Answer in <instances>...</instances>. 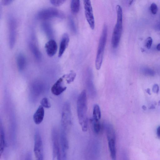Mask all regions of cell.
I'll return each mask as SVG.
<instances>
[{
    "mask_svg": "<svg viewBox=\"0 0 160 160\" xmlns=\"http://www.w3.org/2000/svg\"><path fill=\"white\" fill-rule=\"evenodd\" d=\"M77 111L79 123L82 131L86 132L88 128L87 99L86 91L80 94L77 102Z\"/></svg>",
    "mask_w": 160,
    "mask_h": 160,
    "instance_id": "1",
    "label": "cell"
},
{
    "mask_svg": "<svg viewBox=\"0 0 160 160\" xmlns=\"http://www.w3.org/2000/svg\"><path fill=\"white\" fill-rule=\"evenodd\" d=\"M117 21L112 36L111 44L114 49L117 48L119 44L123 30V12L119 5L116 7Z\"/></svg>",
    "mask_w": 160,
    "mask_h": 160,
    "instance_id": "2",
    "label": "cell"
},
{
    "mask_svg": "<svg viewBox=\"0 0 160 160\" xmlns=\"http://www.w3.org/2000/svg\"><path fill=\"white\" fill-rule=\"evenodd\" d=\"M108 28L106 25H104L99 41L97 55L95 60L96 69L99 70L103 62L104 50L107 40Z\"/></svg>",
    "mask_w": 160,
    "mask_h": 160,
    "instance_id": "3",
    "label": "cell"
},
{
    "mask_svg": "<svg viewBox=\"0 0 160 160\" xmlns=\"http://www.w3.org/2000/svg\"><path fill=\"white\" fill-rule=\"evenodd\" d=\"M105 128L111 158L116 159V134L113 126L111 124L106 123Z\"/></svg>",
    "mask_w": 160,
    "mask_h": 160,
    "instance_id": "4",
    "label": "cell"
},
{
    "mask_svg": "<svg viewBox=\"0 0 160 160\" xmlns=\"http://www.w3.org/2000/svg\"><path fill=\"white\" fill-rule=\"evenodd\" d=\"M72 114L71 107L69 103L66 102L64 105L61 117V130L68 132L71 124Z\"/></svg>",
    "mask_w": 160,
    "mask_h": 160,
    "instance_id": "5",
    "label": "cell"
},
{
    "mask_svg": "<svg viewBox=\"0 0 160 160\" xmlns=\"http://www.w3.org/2000/svg\"><path fill=\"white\" fill-rule=\"evenodd\" d=\"M52 133L53 159L60 160L62 158V153L58 132L56 129H54Z\"/></svg>",
    "mask_w": 160,
    "mask_h": 160,
    "instance_id": "6",
    "label": "cell"
},
{
    "mask_svg": "<svg viewBox=\"0 0 160 160\" xmlns=\"http://www.w3.org/2000/svg\"><path fill=\"white\" fill-rule=\"evenodd\" d=\"M86 20L92 29L95 28V21L91 0H83Z\"/></svg>",
    "mask_w": 160,
    "mask_h": 160,
    "instance_id": "7",
    "label": "cell"
},
{
    "mask_svg": "<svg viewBox=\"0 0 160 160\" xmlns=\"http://www.w3.org/2000/svg\"><path fill=\"white\" fill-rule=\"evenodd\" d=\"M34 152L36 158L37 159H43L42 141L40 133L38 131L35 133V136Z\"/></svg>",
    "mask_w": 160,
    "mask_h": 160,
    "instance_id": "8",
    "label": "cell"
},
{
    "mask_svg": "<svg viewBox=\"0 0 160 160\" xmlns=\"http://www.w3.org/2000/svg\"><path fill=\"white\" fill-rule=\"evenodd\" d=\"M58 15V10L55 8H50L41 11L38 14V17L40 20H47L56 17Z\"/></svg>",
    "mask_w": 160,
    "mask_h": 160,
    "instance_id": "9",
    "label": "cell"
},
{
    "mask_svg": "<svg viewBox=\"0 0 160 160\" xmlns=\"http://www.w3.org/2000/svg\"><path fill=\"white\" fill-rule=\"evenodd\" d=\"M67 134V132L61 131L60 141L61 148L62 158L64 160L66 159L67 152L69 147Z\"/></svg>",
    "mask_w": 160,
    "mask_h": 160,
    "instance_id": "10",
    "label": "cell"
},
{
    "mask_svg": "<svg viewBox=\"0 0 160 160\" xmlns=\"http://www.w3.org/2000/svg\"><path fill=\"white\" fill-rule=\"evenodd\" d=\"M63 76L60 78L55 83L51 88V91L55 95L58 96L66 90V87L63 86Z\"/></svg>",
    "mask_w": 160,
    "mask_h": 160,
    "instance_id": "11",
    "label": "cell"
},
{
    "mask_svg": "<svg viewBox=\"0 0 160 160\" xmlns=\"http://www.w3.org/2000/svg\"><path fill=\"white\" fill-rule=\"evenodd\" d=\"M45 49L47 54L49 56H54L56 54L58 49L56 41L53 40L49 41L45 45Z\"/></svg>",
    "mask_w": 160,
    "mask_h": 160,
    "instance_id": "12",
    "label": "cell"
},
{
    "mask_svg": "<svg viewBox=\"0 0 160 160\" xmlns=\"http://www.w3.org/2000/svg\"><path fill=\"white\" fill-rule=\"evenodd\" d=\"M44 115V107L41 105L38 107L33 116L35 123L37 125L40 124L43 120Z\"/></svg>",
    "mask_w": 160,
    "mask_h": 160,
    "instance_id": "13",
    "label": "cell"
},
{
    "mask_svg": "<svg viewBox=\"0 0 160 160\" xmlns=\"http://www.w3.org/2000/svg\"><path fill=\"white\" fill-rule=\"evenodd\" d=\"M69 41V37L67 34H65L63 35L60 42L59 49V57H60L64 53L65 51L68 46Z\"/></svg>",
    "mask_w": 160,
    "mask_h": 160,
    "instance_id": "14",
    "label": "cell"
},
{
    "mask_svg": "<svg viewBox=\"0 0 160 160\" xmlns=\"http://www.w3.org/2000/svg\"><path fill=\"white\" fill-rule=\"evenodd\" d=\"M17 62L19 71H23L26 64V60L24 55L21 54L19 55L17 57Z\"/></svg>",
    "mask_w": 160,
    "mask_h": 160,
    "instance_id": "15",
    "label": "cell"
},
{
    "mask_svg": "<svg viewBox=\"0 0 160 160\" xmlns=\"http://www.w3.org/2000/svg\"><path fill=\"white\" fill-rule=\"evenodd\" d=\"M14 21H11L10 24V46H13L15 40V26Z\"/></svg>",
    "mask_w": 160,
    "mask_h": 160,
    "instance_id": "16",
    "label": "cell"
},
{
    "mask_svg": "<svg viewBox=\"0 0 160 160\" xmlns=\"http://www.w3.org/2000/svg\"><path fill=\"white\" fill-rule=\"evenodd\" d=\"M1 130H0V156L1 157L3 153L5 147V140L4 130L1 124Z\"/></svg>",
    "mask_w": 160,
    "mask_h": 160,
    "instance_id": "17",
    "label": "cell"
},
{
    "mask_svg": "<svg viewBox=\"0 0 160 160\" xmlns=\"http://www.w3.org/2000/svg\"><path fill=\"white\" fill-rule=\"evenodd\" d=\"M101 118V112L99 106L96 104L94 105L93 110V121H100Z\"/></svg>",
    "mask_w": 160,
    "mask_h": 160,
    "instance_id": "18",
    "label": "cell"
},
{
    "mask_svg": "<svg viewBox=\"0 0 160 160\" xmlns=\"http://www.w3.org/2000/svg\"><path fill=\"white\" fill-rule=\"evenodd\" d=\"M80 0H72L71 9L73 13H78L80 10Z\"/></svg>",
    "mask_w": 160,
    "mask_h": 160,
    "instance_id": "19",
    "label": "cell"
},
{
    "mask_svg": "<svg viewBox=\"0 0 160 160\" xmlns=\"http://www.w3.org/2000/svg\"><path fill=\"white\" fill-rule=\"evenodd\" d=\"M30 47L31 52L33 54L36 59L40 60L41 59V55L40 51L35 45L31 44L30 45Z\"/></svg>",
    "mask_w": 160,
    "mask_h": 160,
    "instance_id": "20",
    "label": "cell"
},
{
    "mask_svg": "<svg viewBox=\"0 0 160 160\" xmlns=\"http://www.w3.org/2000/svg\"><path fill=\"white\" fill-rule=\"evenodd\" d=\"M88 73V76L87 81V85L88 89V91H90L91 93H94V88L93 83L92 79V74L91 72Z\"/></svg>",
    "mask_w": 160,
    "mask_h": 160,
    "instance_id": "21",
    "label": "cell"
},
{
    "mask_svg": "<svg viewBox=\"0 0 160 160\" xmlns=\"http://www.w3.org/2000/svg\"><path fill=\"white\" fill-rule=\"evenodd\" d=\"M63 76L64 78L66 79L67 83L68 84H70L74 80L76 77V74L74 72L72 71L70 72L69 74L65 75Z\"/></svg>",
    "mask_w": 160,
    "mask_h": 160,
    "instance_id": "22",
    "label": "cell"
},
{
    "mask_svg": "<svg viewBox=\"0 0 160 160\" xmlns=\"http://www.w3.org/2000/svg\"><path fill=\"white\" fill-rule=\"evenodd\" d=\"M92 121L93 129L96 133H98L101 129V125L100 121Z\"/></svg>",
    "mask_w": 160,
    "mask_h": 160,
    "instance_id": "23",
    "label": "cell"
},
{
    "mask_svg": "<svg viewBox=\"0 0 160 160\" xmlns=\"http://www.w3.org/2000/svg\"><path fill=\"white\" fill-rule=\"evenodd\" d=\"M43 27L44 30L48 34L50 35L52 33V27H51L50 24L49 23L46 22L43 23Z\"/></svg>",
    "mask_w": 160,
    "mask_h": 160,
    "instance_id": "24",
    "label": "cell"
},
{
    "mask_svg": "<svg viewBox=\"0 0 160 160\" xmlns=\"http://www.w3.org/2000/svg\"><path fill=\"white\" fill-rule=\"evenodd\" d=\"M41 104L44 107L46 108H49L51 107L50 103L47 98H43L41 101Z\"/></svg>",
    "mask_w": 160,
    "mask_h": 160,
    "instance_id": "25",
    "label": "cell"
},
{
    "mask_svg": "<svg viewBox=\"0 0 160 160\" xmlns=\"http://www.w3.org/2000/svg\"><path fill=\"white\" fill-rule=\"evenodd\" d=\"M69 24L70 29L73 32L75 33L76 31L75 25L72 18L70 17L69 18Z\"/></svg>",
    "mask_w": 160,
    "mask_h": 160,
    "instance_id": "26",
    "label": "cell"
},
{
    "mask_svg": "<svg viewBox=\"0 0 160 160\" xmlns=\"http://www.w3.org/2000/svg\"><path fill=\"white\" fill-rule=\"evenodd\" d=\"M66 0H50L51 3L55 6H59L65 2Z\"/></svg>",
    "mask_w": 160,
    "mask_h": 160,
    "instance_id": "27",
    "label": "cell"
},
{
    "mask_svg": "<svg viewBox=\"0 0 160 160\" xmlns=\"http://www.w3.org/2000/svg\"><path fill=\"white\" fill-rule=\"evenodd\" d=\"M150 10L153 14L156 15L158 11V7L156 4L155 3H152L150 6Z\"/></svg>",
    "mask_w": 160,
    "mask_h": 160,
    "instance_id": "28",
    "label": "cell"
},
{
    "mask_svg": "<svg viewBox=\"0 0 160 160\" xmlns=\"http://www.w3.org/2000/svg\"><path fill=\"white\" fill-rule=\"evenodd\" d=\"M153 39L151 37H149L147 38L145 42V46L148 49H150L152 45Z\"/></svg>",
    "mask_w": 160,
    "mask_h": 160,
    "instance_id": "29",
    "label": "cell"
},
{
    "mask_svg": "<svg viewBox=\"0 0 160 160\" xmlns=\"http://www.w3.org/2000/svg\"><path fill=\"white\" fill-rule=\"evenodd\" d=\"M144 72L146 74L153 76L155 74L153 70L149 69H145Z\"/></svg>",
    "mask_w": 160,
    "mask_h": 160,
    "instance_id": "30",
    "label": "cell"
},
{
    "mask_svg": "<svg viewBox=\"0 0 160 160\" xmlns=\"http://www.w3.org/2000/svg\"><path fill=\"white\" fill-rule=\"evenodd\" d=\"M153 91L154 93H158L159 91V86L157 84H155L153 86L152 88Z\"/></svg>",
    "mask_w": 160,
    "mask_h": 160,
    "instance_id": "31",
    "label": "cell"
},
{
    "mask_svg": "<svg viewBox=\"0 0 160 160\" xmlns=\"http://www.w3.org/2000/svg\"><path fill=\"white\" fill-rule=\"evenodd\" d=\"M13 0H2V4L3 5L7 6L10 4Z\"/></svg>",
    "mask_w": 160,
    "mask_h": 160,
    "instance_id": "32",
    "label": "cell"
},
{
    "mask_svg": "<svg viewBox=\"0 0 160 160\" xmlns=\"http://www.w3.org/2000/svg\"><path fill=\"white\" fill-rule=\"evenodd\" d=\"M157 133L158 137L160 139V126L157 128Z\"/></svg>",
    "mask_w": 160,
    "mask_h": 160,
    "instance_id": "33",
    "label": "cell"
},
{
    "mask_svg": "<svg viewBox=\"0 0 160 160\" xmlns=\"http://www.w3.org/2000/svg\"><path fill=\"white\" fill-rule=\"evenodd\" d=\"M146 92L149 94V95H150L151 94L150 92V89L149 88H147L146 89Z\"/></svg>",
    "mask_w": 160,
    "mask_h": 160,
    "instance_id": "34",
    "label": "cell"
},
{
    "mask_svg": "<svg viewBox=\"0 0 160 160\" xmlns=\"http://www.w3.org/2000/svg\"><path fill=\"white\" fill-rule=\"evenodd\" d=\"M156 49L158 51H160V43L157 45L156 47Z\"/></svg>",
    "mask_w": 160,
    "mask_h": 160,
    "instance_id": "35",
    "label": "cell"
},
{
    "mask_svg": "<svg viewBox=\"0 0 160 160\" xmlns=\"http://www.w3.org/2000/svg\"><path fill=\"white\" fill-rule=\"evenodd\" d=\"M142 108H143V109L144 110V111H146V110H147V108L145 106V105H143L142 107Z\"/></svg>",
    "mask_w": 160,
    "mask_h": 160,
    "instance_id": "36",
    "label": "cell"
},
{
    "mask_svg": "<svg viewBox=\"0 0 160 160\" xmlns=\"http://www.w3.org/2000/svg\"><path fill=\"white\" fill-rule=\"evenodd\" d=\"M158 105L159 106H160V101L159 102Z\"/></svg>",
    "mask_w": 160,
    "mask_h": 160,
    "instance_id": "37",
    "label": "cell"
}]
</instances>
